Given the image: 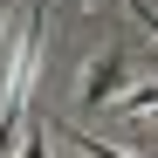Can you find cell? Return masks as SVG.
<instances>
[{"instance_id":"6da1fadb","label":"cell","mask_w":158,"mask_h":158,"mask_svg":"<svg viewBox=\"0 0 158 158\" xmlns=\"http://www.w3.org/2000/svg\"><path fill=\"white\" fill-rule=\"evenodd\" d=\"M124 69H131L124 48H110L103 62L83 69V89H76V96H83V110H103V103H117V96H124Z\"/></svg>"},{"instance_id":"5b68a950","label":"cell","mask_w":158,"mask_h":158,"mask_svg":"<svg viewBox=\"0 0 158 158\" xmlns=\"http://www.w3.org/2000/svg\"><path fill=\"white\" fill-rule=\"evenodd\" d=\"M21 158H48V138H41V131H28V138H21Z\"/></svg>"},{"instance_id":"277c9868","label":"cell","mask_w":158,"mask_h":158,"mask_svg":"<svg viewBox=\"0 0 158 158\" xmlns=\"http://www.w3.org/2000/svg\"><path fill=\"white\" fill-rule=\"evenodd\" d=\"M124 7H131V14H138V21H144V28H151V41H158V7H151V0H124Z\"/></svg>"},{"instance_id":"8992f818","label":"cell","mask_w":158,"mask_h":158,"mask_svg":"<svg viewBox=\"0 0 158 158\" xmlns=\"http://www.w3.org/2000/svg\"><path fill=\"white\" fill-rule=\"evenodd\" d=\"M0 28H7V0H0Z\"/></svg>"},{"instance_id":"3957f363","label":"cell","mask_w":158,"mask_h":158,"mask_svg":"<svg viewBox=\"0 0 158 158\" xmlns=\"http://www.w3.org/2000/svg\"><path fill=\"white\" fill-rule=\"evenodd\" d=\"M62 138L83 151V158H138V151H117V144H103V138H89V131H62Z\"/></svg>"},{"instance_id":"52a82bcc","label":"cell","mask_w":158,"mask_h":158,"mask_svg":"<svg viewBox=\"0 0 158 158\" xmlns=\"http://www.w3.org/2000/svg\"><path fill=\"white\" fill-rule=\"evenodd\" d=\"M35 7H48V0H35Z\"/></svg>"},{"instance_id":"7a4b0ae2","label":"cell","mask_w":158,"mask_h":158,"mask_svg":"<svg viewBox=\"0 0 158 158\" xmlns=\"http://www.w3.org/2000/svg\"><path fill=\"white\" fill-rule=\"evenodd\" d=\"M117 110H124V117H144V110H158V83H138V89H124V96H117Z\"/></svg>"}]
</instances>
